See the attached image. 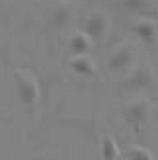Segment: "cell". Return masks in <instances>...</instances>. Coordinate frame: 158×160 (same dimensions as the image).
<instances>
[{"mask_svg": "<svg viewBox=\"0 0 158 160\" xmlns=\"http://www.w3.org/2000/svg\"><path fill=\"white\" fill-rule=\"evenodd\" d=\"M80 29L92 39V41H101V39L106 37L107 29H109V16H107V12L101 10V8L92 10L82 20V28Z\"/></svg>", "mask_w": 158, "mask_h": 160, "instance_id": "obj_3", "label": "cell"}, {"mask_svg": "<svg viewBox=\"0 0 158 160\" xmlns=\"http://www.w3.org/2000/svg\"><path fill=\"white\" fill-rule=\"evenodd\" d=\"M154 84V70L151 65H139L127 74V78L123 80V88L125 90H131V92H141V90H146Z\"/></svg>", "mask_w": 158, "mask_h": 160, "instance_id": "obj_4", "label": "cell"}, {"mask_svg": "<svg viewBox=\"0 0 158 160\" xmlns=\"http://www.w3.org/2000/svg\"><path fill=\"white\" fill-rule=\"evenodd\" d=\"M148 113H151V100L148 98H137L123 108V119L135 135L141 133V127L146 121Z\"/></svg>", "mask_w": 158, "mask_h": 160, "instance_id": "obj_2", "label": "cell"}, {"mask_svg": "<svg viewBox=\"0 0 158 160\" xmlns=\"http://www.w3.org/2000/svg\"><path fill=\"white\" fill-rule=\"evenodd\" d=\"M121 6L131 14H146L151 12V0H121Z\"/></svg>", "mask_w": 158, "mask_h": 160, "instance_id": "obj_11", "label": "cell"}, {"mask_svg": "<svg viewBox=\"0 0 158 160\" xmlns=\"http://www.w3.org/2000/svg\"><path fill=\"white\" fill-rule=\"evenodd\" d=\"M100 154H101V160H117V158H119V147H117L113 135L106 133L104 137H101Z\"/></svg>", "mask_w": 158, "mask_h": 160, "instance_id": "obj_10", "label": "cell"}, {"mask_svg": "<svg viewBox=\"0 0 158 160\" xmlns=\"http://www.w3.org/2000/svg\"><path fill=\"white\" fill-rule=\"evenodd\" d=\"M133 33H135L145 45L152 47L156 45V39H158V23L151 18H139L133 22Z\"/></svg>", "mask_w": 158, "mask_h": 160, "instance_id": "obj_6", "label": "cell"}, {"mask_svg": "<svg viewBox=\"0 0 158 160\" xmlns=\"http://www.w3.org/2000/svg\"><path fill=\"white\" fill-rule=\"evenodd\" d=\"M92 45H94V41L82 29H76L74 33L68 37V51H70L72 57H76V55H90Z\"/></svg>", "mask_w": 158, "mask_h": 160, "instance_id": "obj_9", "label": "cell"}, {"mask_svg": "<svg viewBox=\"0 0 158 160\" xmlns=\"http://www.w3.org/2000/svg\"><path fill=\"white\" fill-rule=\"evenodd\" d=\"M14 80H16V92H18V100L23 106V109L27 111L29 117L35 115L37 103H39V82L33 72H29L26 68H18L14 72Z\"/></svg>", "mask_w": 158, "mask_h": 160, "instance_id": "obj_1", "label": "cell"}, {"mask_svg": "<svg viewBox=\"0 0 158 160\" xmlns=\"http://www.w3.org/2000/svg\"><path fill=\"white\" fill-rule=\"evenodd\" d=\"M127 158L129 160H154L151 148L141 147V145H129L127 147Z\"/></svg>", "mask_w": 158, "mask_h": 160, "instance_id": "obj_12", "label": "cell"}, {"mask_svg": "<svg viewBox=\"0 0 158 160\" xmlns=\"http://www.w3.org/2000/svg\"><path fill=\"white\" fill-rule=\"evenodd\" d=\"M68 67L74 74L84 76V78H100V70L98 65L90 55H76L68 61Z\"/></svg>", "mask_w": 158, "mask_h": 160, "instance_id": "obj_8", "label": "cell"}, {"mask_svg": "<svg viewBox=\"0 0 158 160\" xmlns=\"http://www.w3.org/2000/svg\"><path fill=\"white\" fill-rule=\"evenodd\" d=\"M74 14H76V6L68 0H61L51 10V26L55 29H62L67 28L70 22L74 20Z\"/></svg>", "mask_w": 158, "mask_h": 160, "instance_id": "obj_7", "label": "cell"}, {"mask_svg": "<svg viewBox=\"0 0 158 160\" xmlns=\"http://www.w3.org/2000/svg\"><path fill=\"white\" fill-rule=\"evenodd\" d=\"M133 61H135V47L131 43H123V45H117L113 53L109 55L107 68L113 70V72H123V70L131 68Z\"/></svg>", "mask_w": 158, "mask_h": 160, "instance_id": "obj_5", "label": "cell"}]
</instances>
